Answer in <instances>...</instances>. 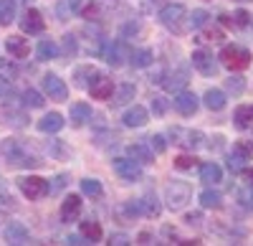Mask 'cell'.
I'll use <instances>...</instances> for the list:
<instances>
[{"label": "cell", "mask_w": 253, "mask_h": 246, "mask_svg": "<svg viewBox=\"0 0 253 246\" xmlns=\"http://www.w3.org/2000/svg\"><path fill=\"white\" fill-rule=\"evenodd\" d=\"M0 152H3L8 165H13V168H38L41 165V160L28 150L26 142H20V140H3Z\"/></svg>", "instance_id": "6da1fadb"}, {"label": "cell", "mask_w": 253, "mask_h": 246, "mask_svg": "<svg viewBox=\"0 0 253 246\" xmlns=\"http://www.w3.org/2000/svg\"><path fill=\"white\" fill-rule=\"evenodd\" d=\"M160 23L170 31V33H175V36L187 33V31H190V26H187V8L180 5V3L165 5V8L160 10Z\"/></svg>", "instance_id": "7a4b0ae2"}, {"label": "cell", "mask_w": 253, "mask_h": 246, "mask_svg": "<svg viewBox=\"0 0 253 246\" xmlns=\"http://www.w3.org/2000/svg\"><path fill=\"white\" fill-rule=\"evenodd\" d=\"M190 198H193V186H190L187 180H172V183H167V188H165V203H167V208L170 211H180L185 208Z\"/></svg>", "instance_id": "3957f363"}, {"label": "cell", "mask_w": 253, "mask_h": 246, "mask_svg": "<svg viewBox=\"0 0 253 246\" xmlns=\"http://www.w3.org/2000/svg\"><path fill=\"white\" fill-rule=\"evenodd\" d=\"M218 58H220V66H225L228 71H243L251 66V51L243 46H236V44L223 46Z\"/></svg>", "instance_id": "277c9868"}, {"label": "cell", "mask_w": 253, "mask_h": 246, "mask_svg": "<svg viewBox=\"0 0 253 246\" xmlns=\"http://www.w3.org/2000/svg\"><path fill=\"white\" fill-rule=\"evenodd\" d=\"M18 188L28 200H38V198L48 196V180L38 178V175H23V178H18Z\"/></svg>", "instance_id": "5b68a950"}, {"label": "cell", "mask_w": 253, "mask_h": 246, "mask_svg": "<svg viewBox=\"0 0 253 246\" xmlns=\"http://www.w3.org/2000/svg\"><path fill=\"white\" fill-rule=\"evenodd\" d=\"M114 170L124 183H137L142 180V165L132 157H114Z\"/></svg>", "instance_id": "8992f818"}, {"label": "cell", "mask_w": 253, "mask_h": 246, "mask_svg": "<svg viewBox=\"0 0 253 246\" xmlns=\"http://www.w3.org/2000/svg\"><path fill=\"white\" fill-rule=\"evenodd\" d=\"M172 107H175L182 117H193V114L198 112V107H200V101H198V97H195L193 92H185V89H180V92H175Z\"/></svg>", "instance_id": "52a82bcc"}, {"label": "cell", "mask_w": 253, "mask_h": 246, "mask_svg": "<svg viewBox=\"0 0 253 246\" xmlns=\"http://www.w3.org/2000/svg\"><path fill=\"white\" fill-rule=\"evenodd\" d=\"M129 46L124 44V41H112V44L107 46V51H104V58H107V64L109 66H114V69H119V66H124V61L129 58Z\"/></svg>", "instance_id": "ba28073f"}, {"label": "cell", "mask_w": 253, "mask_h": 246, "mask_svg": "<svg viewBox=\"0 0 253 246\" xmlns=\"http://www.w3.org/2000/svg\"><path fill=\"white\" fill-rule=\"evenodd\" d=\"M89 94L94 97V99H112V94H114V84H112V79L109 76H104V74H94V79L89 81Z\"/></svg>", "instance_id": "9c48e42d"}, {"label": "cell", "mask_w": 253, "mask_h": 246, "mask_svg": "<svg viewBox=\"0 0 253 246\" xmlns=\"http://www.w3.org/2000/svg\"><path fill=\"white\" fill-rule=\"evenodd\" d=\"M43 92L53 99V101H63L69 97V87L63 84V79L56 76V74H46L43 76Z\"/></svg>", "instance_id": "30bf717a"}, {"label": "cell", "mask_w": 253, "mask_h": 246, "mask_svg": "<svg viewBox=\"0 0 253 246\" xmlns=\"http://www.w3.org/2000/svg\"><path fill=\"white\" fill-rule=\"evenodd\" d=\"M190 61H193V66H195L203 76H215V74H218V64H215L213 53H208V51H203V49L195 51Z\"/></svg>", "instance_id": "8fae6325"}, {"label": "cell", "mask_w": 253, "mask_h": 246, "mask_svg": "<svg viewBox=\"0 0 253 246\" xmlns=\"http://www.w3.org/2000/svg\"><path fill=\"white\" fill-rule=\"evenodd\" d=\"M20 28H23L26 33H43V28H46L43 13L36 10V8H28L23 13V18H20Z\"/></svg>", "instance_id": "7c38bea8"}, {"label": "cell", "mask_w": 253, "mask_h": 246, "mask_svg": "<svg viewBox=\"0 0 253 246\" xmlns=\"http://www.w3.org/2000/svg\"><path fill=\"white\" fill-rule=\"evenodd\" d=\"M160 84H162L167 92H180V89H185V84H187V69L180 66V69H175V71L162 74V81H160Z\"/></svg>", "instance_id": "4fadbf2b"}, {"label": "cell", "mask_w": 253, "mask_h": 246, "mask_svg": "<svg viewBox=\"0 0 253 246\" xmlns=\"http://www.w3.org/2000/svg\"><path fill=\"white\" fill-rule=\"evenodd\" d=\"M126 157L137 160L139 165L155 162V152L150 150V145H144V142H132V145H126Z\"/></svg>", "instance_id": "5bb4252c"}, {"label": "cell", "mask_w": 253, "mask_h": 246, "mask_svg": "<svg viewBox=\"0 0 253 246\" xmlns=\"http://www.w3.org/2000/svg\"><path fill=\"white\" fill-rule=\"evenodd\" d=\"M81 213V196H66L61 203V221H76Z\"/></svg>", "instance_id": "9a60e30c"}, {"label": "cell", "mask_w": 253, "mask_h": 246, "mask_svg": "<svg viewBox=\"0 0 253 246\" xmlns=\"http://www.w3.org/2000/svg\"><path fill=\"white\" fill-rule=\"evenodd\" d=\"M5 49H8V53L13 58H26L31 53V44H28V38H23V36H10L5 41Z\"/></svg>", "instance_id": "2e32d148"}, {"label": "cell", "mask_w": 253, "mask_h": 246, "mask_svg": "<svg viewBox=\"0 0 253 246\" xmlns=\"http://www.w3.org/2000/svg\"><path fill=\"white\" fill-rule=\"evenodd\" d=\"M124 125L126 127H144L147 125V119H150V114H147V109L144 107H139V104H132L129 109L124 112Z\"/></svg>", "instance_id": "e0dca14e"}, {"label": "cell", "mask_w": 253, "mask_h": 246, "mask_svg": "<svg viewBox=\"0 0 253 246\" xmlns=\"http://www.w3.org/2000/svg\"><path fill=\"white\" fill-rule=\"evenodd\" d=\"M69 117H71V127H84L91 119V107L86 101H76V104H71Z\"/></svg>", "instance_id": "ac0fdd59"}, {"label": "cell", "mask_w": 253, "mask_h": 246, "mask_svg": "<svg viewBox=\"0 0 253 246\" xmlns=\"http://www.w3.org/2000/svg\"><path fill=\"white\" fill-rule=\"evenodd\" d=\"M28 229L23 226V223H18V221H10L8 223V229H5V241L8 244H28Z\"/></svg>", "instance_id": "d6986e66"}, {"label": "cell", "mask_w": 253, "mask_h": 246, "mask_svg": "<svg viewBox=\"0 0 253 246\" xmlns=\"http://www.w3.org/2000/svg\"><path fill=\"white\" fill-rule=\"evenodd\" d=\"M61 127H63V117L58 112H51V114L38 119V130L46 135H56V132H61Z\"/></svg>", "instance_id": "ffe728a7"}, {"label": "cell", "mask_w": 253, "mask_h": 246, "mask_svg": "<svg viewBox=\"0 0 253 246\" xmlns=\"http://www.w3.org/2000/svg\"><path fill=\"white\" fill-rule=\"evenodd\" d=\"M114 213H117L119 221H134L137 216H142L139 200H124V203H119V206L114 208Z\"/></svg>", "instance_id": "44dd1931"}, {"label": "cell", "mask_w": 253, "mask_h": 246, "mask_svg": "<svg viewBox=\"0 0 253 246\" xmlns=\"http://www.w3.org/2000/svg\"><path fill=\"white\" fill-rule=\"evenodd\" d=\"M200 180L208 183V186H215V183L223 180V170L218 162H205V165L200 168Z\"/></svg>", "instance_id": "7402d4cb"}, {"label": "cell", "mask_w": 253, "mask_h": 246, "mask_svg": "<svg viewBox=\"0 0 253 246\" xmlns=\"http://www.w3.org/2000/svg\"><path fill=\"white\" fill-rule=\"evenodd\" d=\"M203 101H205V107L210 109V112H220L223 107H225V94L220 92V89H208L205 92V97H203Z\"/></svg>", "instance_id": "603a6c76"}, {"label": "cell", "mask_w": 253, "mask_h": 246, "mask_svg": "<svg viewBox=\"0 0 253 246\" xmlns=\"http://www.w3.org/2000/svg\"><path fill=\"white\" fill-rule=\"evenodd\" d=\"M233 119H236V127H238V130H248V127L253 125V104H241V107L236 109Z\"/></svg>", "instance_id": "cb8c5ba5"}, {"label": "cell", "mask_w": 253, "mask_h": 246, "mask_svg": "<svg viewBox=\"0 0 253 246\" xmlns=\"http://www.w3.org/2000/svg\"><path fill=\"white\" fill-rule=\"evenodd\" d=\"M129 61H132V66L144 69V66H150L152 61H155V53H152L150 49H139V51H132V53H129Z\"/></svg>", "instance_id": "d4e9b609"}, {"label": "cell", "mask_w": 253, "mask_h": 246, "mask_svg": "<svg viewBox=\"0 0 253 246\" xmlns=\"http://www.w3.org/2000/svg\"><path fill=\"white\" fill-rule=\"evenodd\" d=\"M53 58H58V46L53 44V41L43 38L38 44V61H53Z\"/></svg>", "instance_id": "484cf974"}, {"label": "cell", "mask_w": 253, "mask_h": 246, "mask_svg": "<svg viewBox=\"0 0 253 246\" xmlns=\"http://www.w3.org/2000/svg\"><path fill=\"white\" fill-rule=\"evenodd\" d=\"M137 200H139V211H142V216H160V203H157L155 193L144 196V198H137Z\"/></svg>", "instance_id": "4316f807"}, {"label": "cell", "mask_w": 253, "mask_h": 246, "mask_svg": "<svg viewBox=\"0 0 253 246\" xmlns=\"http://www.w3.org/2000/svg\"><path fill=\"white\" fill-rule=\"evenodd\" d=\"M79 229H81V236H84V239H89L91 244L101 239V226H99L96 221H81V223H79Z\"/></svg>", "instance_id": "83f0119b"}, {"label": "cell", "mask_w": 253, "mask_h": 246, "mask_svg": "<svg viewBox=\"0 0 253 246\" xmlns=\"http://www.w3.org/2000/svg\"><path fill=\"white\" fill-rule=\"evenodd\" d=\"M134 92H137V89H134V84H129V81H126V84H122V87L117 89L112 104H114V107H122V104H126V101H132Z\"/></svg>", "instance_id": "f1b7e54d"}, {"label": "cell", "mask_w": 253, "mask_h": 246, "mask_svg": "<svg viewBox=\"0 0 253 246\" xmlns=\"http://www.w3.org/2000/svg\"><path fill=\"white\" fill-rule=\"evenodd\" d=\"M81 193L84 196H91V198H101L104 196V188L96 178H84L81 180Z\"/></svg>", "instance_id": "f546056e"}, {"label": "cell", "mask_w": 253, "mask_h": 246, "mask_svg": "<svg viewBox=\"0 0 253 246\" xmlns=\"http://www.w3.org/2000/svg\"><path fill=\"white\" fill-rule=\"evenodd\" d=\"M15 18V0H0V26H10Z\"/></svg>", "instance_id": "4dcf8cb0"}, {"label": "cell", "mask_w": 253, "mask_h": 246, "mask_svg": "<svg viewBox=\"0 0 253 246\" xmlns=\"http://www.w3.org/2000/svg\"><path fill=\"white\" fill-rule=\"evenodd\" d=\"M220 203H223V196L215 193V191H203L200 193V206L203 208H220Z\"/></svg>", "instance_id": "1f68e13d"}, {"label": "cell", "mask_w": 253, "mask_h": 246, "mask_svg": "<svg viewBox=\"0 0 253 246\" xmlns=\"http://www.w3.org/2000/svg\"><path fill=\"white\" fill-rule=\"evenodd\" d=\"M43 101H46V99L41 97L36 89H26V92H23V104L31 107V109H41V107H43Z\"/></svg>", "instance_id": "d6a6232c"}, {"label": "cell", "mask_w": 253, "mask_h": 246, "mask_svg": "<svg viewBox=\"0 0 253 246\" xmlns=\"http://www.w3.org/2000/svg\"><path fill=\"white\" fill-rule=\"evenodd\" d=\"M18 76V66L13 64L10 58H0V79H5V81H13Z\"/></svg>", "instance_id": "836d02e7"}, {"label": "cell", "mask_w": 253, "mask_h": 246, "mask_svg": "<svg viewBox=\"0 0 253 246\" xmlns=\"http://www.w3.org/2000/svg\"><path fill=\"white\" fill-rule=\"evenodd\" d=\"M208 18H210V15L198 8V10H193V13H187V26H190V28H203V26L208 23Z\"/></svg>", "instance_id": "e575fe53"}, {"label": "cell", "mask_w": 253, "mask_h": 246, "mask_svg": "<svg viewBox=\"0 0 253 246\" xmlns=\"http://www.w3.org/2000/svg\"><path fill=\"white\" fill-rule=\"evenodd\" d=\"M182 145H187V148H198L200 142H203V132H198V130H187L185 132V140H180Z\"/></svg>", "instance_id": "d590c367"}, {"label": "cell", "mask_w": 253, "mask_h": 246, "mask_svg": "<svg viewBox=\"0 0 253 246\" xmlns=\"http://www.w3.org/2000/svg\"><path fill=\"white\" fill-rule=\"evenodd\" d=\"M225 87H228V92H233V94H243L246 81H243V76H230V79L225 81Z\"/></svg>", "instance_id": "8d00e7d4"}, {"label": "cell", "mask_w": 253, "mask_h": 246, "mask_svg": "<svg viewBox=\"0 0 253 246\" xmlns=\"http://www.w3.org/2000/svg\"><path fill=\"white\" fill-rule=\"evenodd\" d=\"M150 142H147V145H150V150H155L157 155L160 152H165V148H167V142H165V137L162 135H152V137H147Z\"/></svg>", "instance_id": "74e56055"}, {"label": "cell", "mask_w": 253, "mask_h": 246, "mask_svg": "<svg viewBox=\"0 0 253 246\" xmlns=\"http://www.w3.org/2000/svg\"><path fill=\"white\" fill-rule=\"evenodd\" d=\"M66 186H69V175H66V173H61V175L53 178V183L48 186V193H58L61 188H66Z\"/></svg>", "instance_id": "f35d334b"}, {"label": "cell", "mask_w": 253, "mask_h": 246, "mask_svg": "<svg viewBox=\"0 0 253 246\" xmlns=\"http://www.w3.org/2000/svg\"><path fill=\"white\" fill-rule=\"evenodd\" d=\"M238 200H241L243 208H253V191H251V186L243 188V191H238Z\"/></svg>", "instance_id": "ab89813d"}, {"label": "cell", "mask_w": 253, "mask_h": 246, "mask_svg": "<svg viewBox=\"0 0 253 246\" xmlns=\"http://www.w3.org/2000/svg\"><path fill=\"white\" fill-rule=\"evenodd\" d=\"M63 53H66V56H74L76 53V38L71 33L63 36Z\"/></svg>", "instance_id": "60d3db41"}, {"label": "cell", "mask_w": 253, "mask_h": 246, "mask_svg": "<svg viewBox=\"0 0 253 246\" xmlns=\"http://www.w3.org/2000/svg\"><path fill=\"white\" fill-rule=\"evenodd\" d=\"M195 157H190V155H180L177 160H175V168H180V170H187V168H193L195 165Z\"/></svg>", "instance_id": "b9f144b4"}, {"label": "cell", "mask_w": 253, "mask_h": 246, "mask_svg": "<svg viewBox=\"0 0 253 246\" xmlns=\"http://www.w3.org/2000/svg\"><path fill=\"white\" fill-rule=\"evenodd\" d=\"M84 18H86V20H99V3H96V0L84 8Z\"/></svg>", "instance_id": "7bdbcfd3"}, {"label": "cell", "mask_w": 253, "mask_h": 246, "mask_svg": "<svg viewBox=\"0 0 253 246\" xmlns=\"http://www.w3.org/2000/svg\"><path fill=\"white\" fill-rule=\"evenodd\" d=\"M79 5H81V0H63L61 13H74V10H79Z\"/></svg>", "instance_id": "ee69618b"}, {"label": "cell", "mask_w": 253, "mask_h": 246, "mask_svg": "<svg viewBox=\"0 0 253 246\" xmlns=\"http://www.w3.org/2000/svg\"><path fill=\"white\" fill-rule=\"evenodd\" d=\"M46 150H48L51 155H66V148H63V145H61L58 140H53V145L48 142V145H46Z\"/></svg>", "instance_id": "f6af8a7d"}, {"label": "cell", "mask_w": 253, "mask_h": 246, "mask_svg": "<svg viewBox=\"0 0 253 246\" xmlns=\"http://www.w3.org/2000/svg\"><path fill=\"white\" fill-rule=\"evenodd\" d=\"M109 244L112 246H124V244H129V236H126V234H112Z\"/></svg>", "instance_id": "bcb514c9"}, {"label": "cell", "mask_w": 253, "mask_h": 246, "mask_svg": "<svg viewBox=\"0 0 253 246\" xmlns=\"http://www.w3.org/2000/svg\"><path fill=\"white\" fill-rule=\"evenodd\" d=\"M248 18H251V15H248L246 10H238V13H236V20H233V26H241V28L248 26Z\"/></svg>", "instance_id": "7dc6e473"}, {"label": "cell", "mask_w": 253, "mask_h": 246, "mask_svg": "<svg viewBox=\"0 0 253 246\" xmlns=\"http://www.w3.org/2000/svg\"><path fill=\"white\" fill-rule=\"evenodd\" d=\"M152 109H155L157 114H162V112L167 109V101H165L162 97H155V99H152Z\"/></svg>", "instance_id": "c3c4849f"}, {"label": "cell", "mask_w": 253, "mask_h": 246, "mask_svg": "<svg viewBox=\"0 0 253 246\" xmlns=\"http://www.w3.org/2000/svg\"><path fill=\"white\" fill-rule=\"evenodd\" d=\"M205 41H223V33L218 28H208L205 31Z\"/></svg>", "instance_id": "681fc988"}, {"label": "cell", "mask_w": 253, "mask_h": 246, "mask_svg": "<svg viewBox=\"0 0 253 246\" xmlns=\"http://www.w3.org/2000/svg\"><path fill=\"white\" fill-rule=\"evenodd\" d=\"M200 218H203L200 213H187V216H185V223H187V226H198Z\"/></svg>", "instance_id": "f907efd6"}, {"label": "cell", "mask_w": 253, "mask_h": 246, "mask_svg": "<svg viewBox=\"0 0 253 246\" xmlns=\"http://www.w3.org/2000/svg\"><path fill=\"white\" fill-rule=\"evenodd\" d=\"M66 244H74V246H81V244H91L89 239H84V236H69Z\"/></svg>", "instance_id": "816d5d0a"}, {"label": "cell", "mask_w": 253, "mask_h": 246, "mask_svg": "<svg viewBox=\"0 0 253 246\" xmlns=\"http://www.w3.org/2000/svg\"><path fill=\"white\" fill-rule=\"evenodd\" d=\"M243 178L248 180V186L253 188V168H243Z\"/></svg>", "instance_id": "f5cc1de1"}, {"label": "cell", "mask_w": 253, "mask_h": 246, "mask_svg": "<svg viewBox=\"0 0 253 246\" xmlns=\"http://www.w3.org/2000/svg\"><path fill=\"white\" fill-rule=\"evenodd\" d=\"M101 3H104V5H112V8H114V5H119V3H122V0H101Z\"/></svg>", "instance_id": "db71d44e"}, {"label": "cell", "mask_w": 253, "mask_h": 246, "mask_svg": "<svg viewBox=\"0 0 253 246\" xmlns=\"http://www.w3.org/2000/svg\"><path fill=\"white\" fill-rule=\"evenodd\" d=\"M139 241L142 244H150V234H139Z\"/></svg>", "instance_id": "11a10c76"}, {"label": "cell", "mask_w": 253, "mask_h": 246, "mask_svg": "<svg viewBox=\"0 0 253 246\" xmlns=\"http://www.w3.org/2000/svg\"><path fill=\"white\" fill-rule=\"evenodd\" d=\"M0 196H3V183H0Z\"/></svg>", "instance_id": "9f6ffc18"}, {"label": "cell", "mask_w": 253, "mask_h": 246, "mask_svg": "<svg viewBox=\"0 0 253 246\" xmlns=\"http://www.w3.org/2000/svg\"><path fill=\"white\" fill-rule=\"evenodd\" d=\"M241 3H246V0H241Z\"/></svg>", "instance_id": "6f0895ef"}]
</instances>
